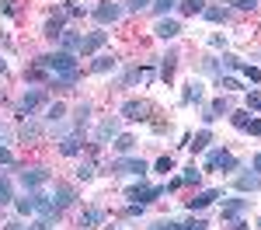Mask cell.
<instances>
[{
    "mask_svg": "<svg viewBox=\"0 0 261 230\" xmlns=\"http://www.w3.org/2000/svg\"><path fill=\"white\" fill-rule=\"evenodd\" d=\"M209 143H213V136H209V129H202V133H199V136H195L188 146H192V150H205Z\"/></svg>",
    "mask_w": 261,
    "mask_h": 230,
    "instance_id": "cell-33",
    "label": "cell"
},
{
    "mask_svg": "<svg viewBox=\"0 0 261 230\" xmlns=\"http://www.w3.org/2000/svg\"><path fill=\"white\" fill-rule=\"evenodd\" d=\"M105 220H108V213H105L101 206H91V209H84V213H81V220H77V223L87 230V227H98V223H105Z\"/></svg>",
    "mask_w": 261,
    "mask_h": 230,
    "instance_id": "cell-15",
    "label": "cell"
},
{
    "mask_svg": "<svg viewBox=\"0 0 261 230\" xmlns=\"http://www.w3.org/2000/svg\"><path fill=\"white\" fill-rule=\"evenodd\" d=\"M4 230H28V227H24L21 220H11V223H4Z\"/></svg>",
    "mask_w": 261,
    "mask_h": 230,
    "instance_id": "cell-45",
    "label": "cell"
},
{
    "mask_svg": "<svg viewBox=\"0 0 261 230\" xmlns=\"http://www.w3.org/2000/svg\"><path fill=\"white\" fill-rule=\"evenodd\" d=\"M115 136H119V119H115V115H108V119L98 125V136H94V143H98V146H101V143H112Z\"/></svg>",
    "mask_w": 261,
    "mask_h": 230,
    "instance_id": "cell-12",
    "label": "cell"
},
{
    "mask_svg": "<svg viewBox=\"0 0 261 230\" xmlns=\"http://www.w3.org/2000/svg\"><path fill=\"white\" fill-rule=\"evenodd\" d=\"M164 195V185H133L129 188V199H133V202H136V206H150V202H153V199H161Z\"/></svg>",
    "mask_w": 261,
    "mask_h": 230,
    "instance_id": "cell-6",
    "label": "cell"
},
{
    "mask_svg": "<svg viewBox=\"0 0 261 230\" xmlns=\"http://www.w3.org/2000/svg\"><path fill=\"white\" fill-rule=\"evenodd\" d=\"M233 188H237V192H261V174H258V171H251V174H237V178H233Z\"/></svg>",
    "mask_w": 261,
    "mask_h": 230,
    "instance_id": "cell-14",
    "label": "cell"
},
{
    "mask_svg": "<svg viewBox=\"0 0 261 230\" xmlns=\"http://www.w3.org/2000/svg\"><path fill=\"white\" fill-rule=\"evenodd\" d=\"M230 4H233V11H254L261 0H230Z\"/></svg>",
    "mask_w": 261,
    "mask_h": 230,
    "instance_id": "cell-38",
    "label": "cell"
},
{
    "mask_svg": "<svg viewBox=\"0 0 261 230\" xmlns=\"http://www.w3.org/2000/svg\"><path fill=\"white\" fill-rule=\"evenodd\" d=\"M178 11L181 14H202L205 11V0H178Z\"/></svg>",
    "mask_w": 261,
    "mask_h": 230,
    "instance_id": "cell-24",
    "label": "cell"
},
{
    "mask_svg": "<svg viewBox=\"0 0 261 230\" xmlns=\"http://www.w3.org/2000/svg\"><path fill=\"white\" fill-rule=\"evenodd\" d=\"M230 230H247V223H244V220H237V223H230Z\"/></svg>",
    "mask_w": 261,
    "mask_h": 230,
    "instance_id": "cell-47",
    "label": "cell"
},
{
    "mask_svg": "<svg viewBox=\"0 0 261 230\" xmlns=\"http://www.w3.org/2000/svg\"><path fill=\"white\" fill-rule=\"evenodd\" d=\"M42 35H45V39H60V35H63V11H60V14H53V18L45 21Z\"/></svg>",
    "mask_w": 261,
    "mask_h": 230,
    "instance_id": "cell-18",
    "label": "cell"
},
{
    "mask_svg": "<svg viewBox=\"0 0 261 230\" xmlns=\"http://www.w3.org/2000/svg\"><path fill=\"white\" fill-rule=\"evenodd\" d=\"M199 182H202V171L195 164H188L185 171H181V185H199Z\"/></svg>",
    "mask_w": 261,
    "mask_h": 230,
    "instance_id": "cell-28",
    "label": "cell"
},
{
    "mask_svg": "<svg viewBox=\"0 0 261 230\" xmlns=\"http://www.w3.org/2000/svg\"><path fill=\"white\" fill-rule=\"evenodd\" d=\"M108 171H112V174H125V178H143V174L150 171V164H146L143 157H119V161H112Z\"/></svg>",
    "mask_w": 261,
    "mask_h": 230,
    "instance_id": "cell-4",
    "label": "cell"
},
{
    "mask_svg": "<svg viewBox=\"0 0 261 230\" xmlns=\"http://www.w3.org/2000/svg\"><path fill=\"white\" fill-rule=\"evenodd\" d=\"M244 133H251V136H261V119H251V122H247V129H244Z\"/></svg>",
    "mask_w": 261,
    "mask_h": 230,
    "instance_id": "cell-41",
    "label": "cell"
},
{
    "mask_svg": "<svg viewBox=\"0 0 261 230\" xmlns=\"http://www.w3.org/2000/svg\"><path fill=\"white\" fill-rule=\"evenodd\" d=\"M150 230H181V223H178V220H157Z\"/></svg>",
    "mask_w": 261,
    "mask_h": 230,
    "instance_id": "cell-39",
    "label": "cell"
},
{
    "mask_svg": "<svg viewBox=\"0 0 261 230\" xmlns=\"http://www.w3.org/2000/svg\"><path fill=\"white\" fill-rule=\"evenodd\" d=\"M73 202H77V188H73V185H56L53 206H56V209L63 213V209H70V206H73Z\"/></svg>",
    "mask_w": 261,
    "mask_h": 230,
    "instance_id": "cell-10",
    "label": "cell"
},
{
    "mask_svg": "<svg viewBox=\"0 0 261 230\" xmlns=\"http://www.w3.org/2000/svg\"><path fill=\"white\" fill-rule=\"evenodd\" d=\"M157 171H161V174H167V171H174V161H171V154H164L161 161H157Z\"/></svg>",
    "mask_w": 261,
    "mask_h": 230,
    "instance_id": "cell-40",
    "label": "cell"
},
{
    "mask_svg": "<svg viewBox=\"0 0 261 230\" xmlns=\"http://www.w3.org/2000/svg\"><path fill=\"white\" fill-rule=\"evenodd\" d=\"M115 56H94V63H91V73H112L115 70Z\"/></svg>",
    "mask_w": 261,
    "mask_h": 230,
    "instance_id": "cell-19",
    "label": "cell"
},
{
    "mask_svg": "<svg viewBox=\"0 0 261 230\" xmlns=\"http://www.w3.org/2000/svg\"><path fill=\"white\" fill-rule=\"evenodd\" d=\"M14 206H18V213H21V216H28V213H35V192H32V195H24V199H18Z\"/></svg>",
    "mask_w": 261,
    "mask_h": 230,
    "instance_id": "cell-32",
    "label": "cell"
},
{
    "mask_svg": "<svg viewBox=\"0 0 261 230\" xmlns=\"http://www.w3.org/2000/svg\"><path fill=\"white\" fill-rule=\"evenodd\" d=\"M60 45H63V53H81V35L77 32H63Z\"/></svg>",
    "mask_w": 261,
    "mask_h": 230,
    "instance_id": "cell-21",
    "label": "cell"
},
{
    "mask_svg": "<svg viewBox=\"0 0 261 230\" xmlns=\"http://www.w3.org/2000/svg\"><path fill=\"white\" fill-rule=\"evenodd\" d=\"M174 66H178V56H174V53H167V56H164V63H161V77H164V81H171Z\"/></svg>",
    "mask_w": 261,
    "mask_h": 230,
    "instance_id": "cell-29",
    "label": "cell"
},
{
    "mask_svg": "<svg viewBox=\"0 0 261 230\" xmlns=\"http://www.w3.org/2000/svg\"><path fill=\"white\" fill-rule=\"evenodd\" d=\"M258 230H261V220H258Z\"/></svg>",
    "mask_w": 261,
    "mask_h": 230,
    "instance_id": "cell-49",
    "label": "cell"
},
{
    "mask_svg": "<svg viewBox=\"0 0 261 230\" xmlns=\"http://www.w3.org/2000/svg\"><path fill=\"white\" fill-rule=\"evenodd\" d=\"M105 42H108V32H91V35H81V56H91V53H98Z\"/></svg>",
    "mask_w": 261,
    "mask_h": 230,
    "instance_id": "cell-11",
    "label": "cell"
},
{
    "mask_svg": "<svg viewBox=\"0 0 261 230\" xmlns=\"http://www.w3.org/2000/svg\"><path fill=\"white\" fill-rule=\"evenodd\" d=\"M205 171H220V174H230V171H237V157L230 154V150H223V146H216V150H209V157H205Z\"/></svg>",
    "mask_w": 261,
    "mask_h": 230,
    "instance_id": "cell-3",
    "label": "cell"
},
{
    "mask_svg": "<svg viewBox=\"0 0 261 230\" xmlns=\"http://www.w3.org/2000/svg\"><path fill=\"white\" fill-rule=\"evenodd\" d=\"M220 87L223 91H244V84L237 77H220Z\"/></svg>",
    "mask_w": 261,
    "mask_h": 230,
    "instance_id": "cell-36",
    "label": "cell"
},
{
    "mask_svg": "<svg viewBox=\"0 0 261 230\" xmlns=\"http://www.w3.org/2000/svg\"><path fill=\"white\" fill-rule=\"evenodd\" d=\"M91 112H94V105H91V101H81L77 108H73V125H77V133L91 122Z\"/></svg>",
    "mask_w": 261,
    "mask_h": 230,
    "instance_id": "cell-17",
    "label": "cell"
},
{
    "mask_svg": "<svg viewBox=\"0 0 261 230\" xmlns=\"http://www.w3.org/2000/svg\"><path fill=\"white\" fill-rule=\"evenodd\" d=\"M150 101H140V98H129V101L122 105V119H129V122H146L150 119Z\"/></svg>",
    "mask_w": 261,
    "mask_h": 230,
    "instance_id": "cell-7",
    "label": "cell"
},
{
    "mask_svg": "<svg viewBox=\"0 0 261 230\" xmlns=\"http://www.w3.org/2000/svg\"><path fill=\"white\" fill-rule=\"evenodd\" d=\"M42 105H45V91L42 87H32L21 94V105H18V115H35Z\"/></svg>",
    "mask_w": 261,
    "mask_h": 230,
    "instance_id": "cell-8",
    "label": "cell"
},
{
    "mask_svg": "<svg viewBox=\"0 0 261 230\" xmlns=\"http://www.w3.org/2000/svg\"><path fill=\"white\" fill-rule=\"evenodd\" d=\"M115 150L125 157V154H133V150H136V140H133L129 133H122V136H115Z\"/></svg>",
    "mask_w": 261,
    "mask_h": 230,
    "instance_id": "cell-27",
    "label": "cell"
},
{
    "mask_svg": "<svg viewBox=\"0 0 261 230\" xmlns=\"http://www.w3.org/2000/svg\"><path fill=\"white\" fill-rule=\"evenodd\" d=\"M7 202H14V188L7 174H0V206H7Z\"/></svg>",
    "mask_w": 261,
    "mask_h": 230,
    "instance_id": "cell-25",
    "label": "cell"
},
{
    "mask_svg": "<svg viewBox=\"0 0 261 230\" xmlns=\"http://www.w3.org/2000/svg\"><path fill=\"white\" fill-rule=\"evenodd\" d=\"M178 188H181V178H171V182L164 185V192H178Z\"/></svg>",
    "mask_w": 261,
    "mask_h": 230,
    "instance_id": "cell-44",
    "label": "cell"
},
{
    "mask_svg": "<svg viewBox=\"0 0 261 230\" xmlns=\"http://www.w3.org/2000/svg\"><path fill=\"white\" fill-rule=\"evenodd\" d=\"M98 174V167H94V161H84L81 167H77V182H91Z\"/></svg>",
    "mask_w": 261,
    "mask_h": 230,
    "instance_id": "cell-30",
    "label": "cell"
},
{
    "mask_svg": "<svg viewBox=\"0 0 261 230\" xmlns=\"http://www.w3.org/2000/svg\"><path fill=\"white\" fill-rule=\"evenodd\" d=\"M181 101H185V105H202V101H205V87H202V81H188V84H185Z\"/></svg>",
    "mask_w": 261,
    "mask_h": 230,
    "instance_id": "cell-13",
    "label": "cell"
},
{
    "mask_svg": "<svg viewBox=\"0 0 261 230\" xmlns=\"http://www.w3.org/2000/svg\"><path fill=\"white\" fill-rule=\"evenodd\" d=\"M230 122L237 125V129H247V122H251V112H230Z\"/></svg>",
    "mask_w": 261,
    "mask_h": 230,
    "instance_id": "cell-34",
    "label": "cell"
},
{
    "mask_svg": "<svg viewBox=\"0 0 261 230\" xmlns=\"http://www.w3.org/2000/svg\"><path fill=\"white\" fill-rule=\"evenodd\" d=\"M81 150H84L81 136H66V140H60V154H66V157H77Z\"/></svg>",
    "mask_w": 261,
    "mask_h": 230,
    "instance_id": "cell-20",
    "label": "cell"
},
{
    "mask_svg": "<svg viewBox=\"0 0 261 230\" xmlns=\"http://www.w3.org/2000/svg\"><path fill=\"white\" fill-rule=\"evenodd\" d=\"M233 70H241V73H244V77H247L251 84H261V70L254 66V63H244V60H237V66H233Z\"/></svg>",
    "mask_w": 261,
    "mask_h": 230,
    "instance_id": "cell-23",
    "label": "cell"
},
{
    "mask_svg": "<svg viewBox=\"0 0 261 230\" xmlns=\"http://www.w3.org/2000/svg\"><path fill=\"white\" fill-rule=\"evenodd\" d=\"M247 112H261V91H251L247 94Z\"/></svg>",
    "mask_w": 261,
    "mask_h": 230,
    "instance_id": "cell-37",
    "label": "cell"
},
{
    "mask_svg": "<svg viewBox=\"0 0 261 230\" xmlns=\"http://www.w3.org/2000/svg\"><path fill=\"white\" fill-rule=\"evenodd\" d=\"M178 35H181V24H178V21H171V18L157 21V39L167 42V39H178Z\"/></svg>",
    "mask_w": 261,
    "mask_h": 230,
    "instance_id": "cell-16",
    "label": "cell"
},
{
    "mask_svg": "<svg viewBox=\"0 0 261 230\" xmlns=\"http://www.w3.org/2000/svg\"><path fill=\"white\" fill-rule=\"evenodd\" d=\"M35 63H39L42 70H49L53 77H70V73H81V66H77V56H73V53H63V49L49 53V56H39Z\"/></svg>",
    "mask_w": 261,
    "mask_h": 230,
    "instance_id": "cell-1",
    "label": "cell"
},
{
    "mask_svg": "<svg viewBox=\"0 0 261 230\" xmlns=\"http://www.w3.org/2000/svg\"><path fill=\"white\" fill-rule=\"evenodd\" d=\"M18 178H21V185L28 188V192H35V188L53 182V171H49V167H21Z\"/></svg>",
    "mask_w": 261,
    "mask_h": 230,
    "instance_id": "cell-5",
    "label": "cell"
},
{
    "mask_svg": "<svg viewBox=\"0 0 261 230\" xmlns=\"http://www.w3.org/2000/svg\"><path fill=\"white\" fill-rule=\"evenodd\" d=\"M4 73H7V60H0V77H4Z\"/></svg>",
    "mask_w": 261,
    "mask_h": 230,
    "instance_id": "cell-48",
    "label": "cell"
},
{
    "mask_svg": "<svg viewBox=\"0 0 261 230\" xmlns=\"http://www.w3.org/2000/svg\"><path fill=\"white\" fill-rule=\"evenodd\" d=\"M63 119H66V105L56 101V105H49V108H45V122H49V125H60Z\"/></svg>",
    "mask_w": 261,
    "mask_h": 230,
    "instance_id": "cell-22",
    "label": "cell"
},
{
    "mask_svg": "<svg viewBox=\"0 0 261 230\" xmlns=\"http://www.w3.org/2000/svg\"><path fill=\"white\" fill-rule=\"evenodd\" d=\"M202 18L213 21V24H226V18H230V14H226L223 7H205V11H202Z\"/></svg>",
    "mask_w": 261,
    "mask_h": 230,
    "instance_id": "cell-26",
    "label": "cell"
},
{
    "mask_svg": "<svg viewBox=\"0 0 261 230\" xmlns=\"http://www.w3.org/2000/svg\"><path fill=\"white\" fill-rule=\"evenodd\" d=\"M251 167H254V171L261 174V154H254V157H251Z\"/></svg>",
    "mask_w": 261,
    "mask_h": 230,
    "instance_id": "cell-46",
    "label": "cell"
},
{
    "mask_svg": "<svg viewBox=\"0 0 261 230\" xmlns=\"http://www.w3.org/2000/svg\"><path fill=\"white\" fill-rule=\"evenodd\" d=\"M122 14H125V7H122L119 0H98L91 7V18L98 21V24H115V21H122Z\"/></svg>",
    "mask_w": 261,
    "mask_h": 230,
    "instance_id": "cell-2",
    "label": "cell"
},
{
    "mask_svg": "<svg viewBox=\"0 0 261 230\" xmlns=\"http://www.w3.org/2000/svg\"><path fill=\"white\" fill-rule=\"evenodd\" d=\"M216 199H223V188H205V192H199L195 199H185V206H188L192 213H195V209H205V206H213Z\"/></svg>",
    "mask_w": 261,
    "mask_h": 230,
    "instance_id": "cell-9",
    "label": "cell"
},
{
    "mask_svg": "<svg viewBox=\"0 0 261 230\" xmlns=\"http://www.w3.org/2000/svg\"><path fill=\"white\" fill-rule=\"evenodd\" d=\"M174 7H178V0H153V4H150V11H153V14H167V11H174Z\"/></svg>",
    "mask_w": 261,
    "mask_h": 230,
    "instance_id": "cell-31",
    "label": "cell"
},
{
    "mask_svg": "<svg viewBox=\"0 0 261 230\" xmlns=\"http://www.w3.org/2000/svg\"><path fill=\"white\" fill-rule=\"evenodd\" d=\"M7 143H14V136H11L7 125H0V146H7Z\"/></svg>",
    "mask_w": 261,
    "mask_h": 230,
    "instance_id": "cell-42",
    "label": "cell"
},
{
    "mask_svg": "<svg viewBox=\"0 0 261 230\" xmlns=\"http://www.w3.org/2000/svg\"><path fill=\"white\" fill-rule=\"evenodd\" d=\"M11 161H14V154H11L7 146H0V164H11Z\"/></svg>",
    "mask_w": 261,
    "mask_h": 230,
    "instance_id": "cell-43",
    "label": "cell"
},
{
    "mask_svg": "<svg viewBox=\"0 0 261 230\" xmlns=\"http://www.w3.org/2000/svg\"><path fill=\"white\" fill-rule=\"evenodd\" d=\"M150 4H153V0H129V4H125V11L140 14V11H150Z\"/></svg>",
    "mask_w": 261,
    "mask_h": 230,
    "instance_id": "cell-35",
    "label": "cell"
}]
</instances>
